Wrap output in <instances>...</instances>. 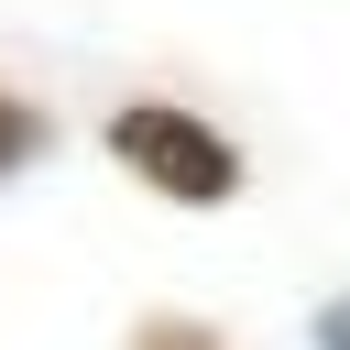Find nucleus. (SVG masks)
<instances>
[{
    "mask_svg": "<svg viewBox=\"0 0 350 350\" xmlns=\"http://www.w3.org/2000/svg\"><path fill=\"white\" fill-rule=\"evenodd\" d=\"M109 153H120V175H142L153 197H175V208H230L241 197V142L219 131V120H197L186 98H131V109H109Z\"/></svg>",
    "mask_w": 350,
    "mask_h": 350,
    "instance_id": "1",
    "label": "nucleus"
},
{
    "mask_svg": "<svg viewBox=\"0 0 350 350\" xmlns=\"http://www.w3.org/2000/svg\"><path fill=\"white\" fill-rule=\"evenodd\" d=\"M33 153H55V120H44V98H22V88H0V186L33 164Z\"/></svg>",
    "mask_w": 350,
    "mask_h": 350,
    "instance_id": "2",
    "label": "nucleus"
},
{
    "mask_svg": "<svg viewBox=\"0 0 350 350\" xmlns=\"http://www.w3.org/2000/svg\"><path fill=\"white\" fill-rule=\"evenodd\" d=\"M131 350H219V339H208L197 317H142V339H131Z\"/></svg>",
    "mask_w": 350,
    "mask_h": 350,
    "instance_id": "3",
    "label": "nucleus"
},
{
    "mask_svg": "<svg viewBox=\"0 0 350 350\" xmlns=\"http://www.w3.org/2000/svg\"><path fill=\"white\" fill-rule=\"evenodd\" d=\"M317 350H350V284H339V295L317 306Z\"/></svg>",
    "mask_w": 350,
    "mask_h": 350,
    "instance_id": "4",
    "label": "nucleus"
}]
</instances>
